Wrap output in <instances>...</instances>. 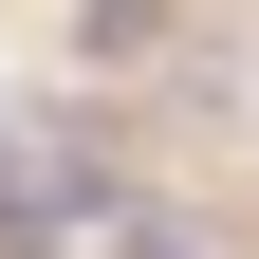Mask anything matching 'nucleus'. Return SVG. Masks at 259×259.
I'll list each match as a JSON object with an SVG mask.
<instances>
[{
	"label": "nucleus",
	"mask_w": 259,
	"mask_h": 259,
	"mask_svg": "<svg viewBox=\"0 0 259 259\" xmlns=\"http://www.w3.org/2000/svg\"><path fill=\"white\" fill-rule=\"evenodd\" d=\"M111 259H185V241H167V222H130V241H111Z\"/></svg>",
	"instance_id": "f257e3e1"
}]
</instances>
